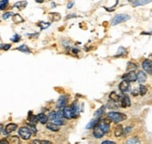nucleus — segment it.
<instances>
[{
    "instance_id": "f257e3e1",
    "label": "nucleus",
    "mask_w": 152,
    "mask_h": 144,
    "mask_svg": "<svg viewBox=\"0 0 152 144\" xmlns=\"http://www.w3.org/2000/svg\"><path fill=\"white\" fill-rule=\"evenodd\" d=\"M107 117L111 120V122L120 123L127 119V115L121 113H118V112H109L107 113Z\"/></svg>"
},
{
    "instance_id": "f03ea898",
    "label": "nucleus",
    "mask_w": 152,
    "mask_h": 144,
    "mask_svg": "<svg viewBox=\"0 0 152 144\" xmlns=\"http://www.w3.org/2000/svg\"><path fill=\"white\" fill-rule=\"evenodd\" d=\"M19 135L22 137V138L23 140H29L31 138V136L33 135L32 132L29 130V128L26 127H22L19 128Z\"/></svg>"
},
{
    "instance_id": "7ed1b4c3",
    "label": "nucleus",
    "mask_w": 152,
    "mask_h": 144,
    "mask_svg": "<svg viewBox=\"0 0 152 144\" xmlns=\"http://www.w3.org/2000/svg\"><path fill=\"white\" fill-rule=\"evenodd\" d=\"M128 20H130V16L125 15V14H118V15H116L114 17V19L112 20V25H117L118 23L126 22Z\"/></svg>"
},
{
    "instance_id": "20e7f679",
    "label": "nucleus",
    "mask_w": 152,
    "mask_h": 144,
    "mask_svg": "<svg viewBox=\"0 0 152 144\" xmlns=\"http://www.w3.org/2000/svg\"><path fill=\"white\" fill-rule=\"evenodd\" d=\"M63 110V113H64V117L67 120H70V119H73V118H76V114H75V112L72 107H65Z\"/></svg>"
},
{
    "instance_id": "39448f33",
    "label": "nucleus",
    "mask_w": 152,
    "mask_h": 144,
    "mask_svg": "<svg viewBox=\"0 0 152 144\" xmlns=\"http://www.w3.org/2000/svg\"><path fill=\"white\" fill-rule=\"evenodd\" d=\"M67 103H68V97L67 96H65V95H62L61 97L59 98L58 102H57L56 106L62 110V109H64V108L66 107Z\"/></svg>"
},
{
    "instance_id": "423d86ee",
    "label": "nucleus",
    "mask_w": 152,
    "mask_h": 144,
    "mask_svg": "<svg viewBox=\"0 0 152 144\" xmlns=\"http://www.w3.org/2000/svg\"><path fill=\"white\" fill-rule=\"evenodd\" d=\"M122 79L127 81V82H134V81L137 80V74L134 73V72H129L128 74H124L122 76Z\"/></svg>"
},
{
    "instance_id": "0eeeda50",
    "label": "nucleus",
    "mask_w": 152,
    "mask_h": 144,
    "mask_svg": "<svg viewBox=\"0 0 152 144\" xmlns=\"http://www.w3.org/2000/svg\"><path fill=\"white\" fill-rule=\"evenodd\" d=\"M17 125L16 124H13V123H11V124H8L6 126V127H5L4 129V131H3V134L4 135H8V134H11L12 133L13 131H15L16 129H17Z\"/></svg>"
},
{
    "instance_id": "6e6552de",
    "label": "nucleus",
    "mask_w": 152,
    "mask_h": 144,
    "mask_svg": "<svg viewBox=\"0 0 152 144\" xmlns=\"http://www.w3.org/2000/svg\"><path fill=\"white\" fill-rule=\"evenodd\" d=\"M142 67L145 72L148 74H152V61L151 60H145L142 63Z\"/></svg>"
},
{
    "instance_id": "1a4fd4ad",
    "label": "nucleus",
    "mask_w": 152,
    "mask_h": 144,
    "mask_svg": "<svg viewBox=\"0 0 152 144\" xmlns=\"http://www.w3.org/2000/svg\"><path fill=\"white\" fill-rule=\"evenodd\" d=\"M120 106L122 108H127L131 106V100L127 95H123L122 97H120Z\"/></svg>"
},
{
    "instance_id": "9d476101",
    "label": "nucleus",
    "mask_w": 152,
    "mask_h": 144,
    "mask_svg": "<svg viewBox=\"0 0 152 144\" xmlns=\"http://www.w3.org/2000/svg\"><path fill=\"white\" fill-rule=\"evenodd\" d=\"M118 88H120L121 92L126 93L130 90V83L127 82V81H125V80H123L122 82H120V86H118Z\"/></svg>"
},
{
    "instance_id": "9b49d317",
    "label": "nucleus",
    "mask_w": 152,
    "mask_h": 144,
    "mask_svg": "<svg viewBox=\"0 0 152 144\" xmlns=\"http://www.w3.org/2000/svg\"><path fill=\"white\" fill-rule=\"evenodd\" d=\"M92 135H93L94 138H101L104 137V131L102 130V129H101L100 127H99V126L97 125V126L93 128V133H92Z\"/></svg>"
},
{
    "instance_id": "f8f14e48",
    "label": "nucleus",
    "mask_w": 152,
    "mask_h": 144,
    "mask_svg": "<svg viewBox=\"0 0 152 144\" xmlns=\"http://www.w3.org/2000/svg\"><path fill=\"white\" fill-rule=\"evenodd\" d=\"M146 74L143 71H139L138 73H137V81H138L140 84H143L144 82H146Z\"/></svg>"
},
{
    "instance_id": "ddd939ff",
    "label": "nucleus",
    "mask_w": 152,
    "mask_h": 144,
    "mask_svg": "<svg viewBox=\"0 0 152 144\" xmlns=\"http://www.w3.org/2000/svg\"><path fill=\"white\" fill-rule=\"evenodd\" d=\"M124 133V129L121 125H118V126L114 129V134H115L116 137H120L122 134Z\"/></svg>"
},
{
    "instance_id": "4468645a",
    "label": "nucleus",
    "mask_w": 152,
    "mask_h": 144,
    "mask_svg": "<svg viewBox=\"0 0 152 144\" xmlns=\"http://www.w3.org/2000/svg\"><path fill=\"white\" fill-rule=\"evenodd\" d=\"M36 116H37V120H39V122H40L41 124H46L49 120V117L47 116L45 113H39V114H37Z\"/></svg>"
},
{
    "instance_id": "2eb2a0df",
    "label": "nucleus",
    "mask_w": 152,
    "mask_h": 144,
    "mask_svg": "<svg viewBox=\"0 0 152 144\" xmlns=\"http://www.w3.org/2000/svg\"><path fill=\"white\" fill-rule=\"evenodd\" d=\"M51 123L52 124H54V125H56V126H58V127H60V126H63V125H64V118H62V117H55V119L54 120H52L51 121Z\"/></svg>"
},
{
    "instance_id": "dca6fc26",
    "label": "nucleus",
    "mask_w": 152,
    "mask_h": 144,
    "mask_svg": "<svg viewBox=\"0 0 152 144\" xmlns=\"http://www.w3.org/2000/svg\"><path fill=\"white\" fill-rule=\"evenodd\" d=\"M49 19L51 22H56V21H59L61 19V15L59 13H50Z\"/></svg>"
},
{
    "instance_id": "f3484780",
    "label": "nucleus",
    "mask_w": 152,
    "mask_h": 144,
    "mask_svg": "<svg viewBox=\"0 0 152 144\" xmlns=\"http://www.w3.org/2000/svg\"><path fill=\"white\" fill-rule=\"evenodd\" d=\"M99 121H100V119H93L92 121H91V122H90V123L87 125L86 128H88V129L94 128V127H95L97 126V125H98Z\"/></svg>"
},
{
    "instance_id": "a211bd4d",
    "label": "nucleus",
    "mask_w": 152,
    "mask_h": 144,
    "mask_svg": "<svg viewBox=\"0 0 152 144\" xmlns=\"http://www.w3.org/2000/svg\"><path fill=\"white\" fill-rule=\"evenodd\" d=\"M12 21L15 23H21V22H23V18L20 14H14L12 16Z\"/></svg>"
},
{
    "instance_id": "6ab92c4d",
    "label": "nucleus",
    "mask_w": 152,
    "mask_h": 144,
    "mask_svg": "<svg viewBox=\"0 0 152 144\" xmlns=\"http://www.w3.org/2000/svg\"><path fill=\"white\" fill-rule=\"evenodd\" d=\"M126 144H141V141L137 137H132L127 141Z\"/></svg>"
},
{
    "instance_id": "aec40b11",
    "label": "nucleus",
    "mask_w": 152,
    "mask_h": 144,
    "mask_svg": "<svg viewBox=\"0 0 152 144\" xmlns=\"http://www.w3.org/2000/svg\"><path fill=\"white\" fill-rule=\"evenodd\" d=\"M109 99H110L113 102H118V100L120 99V97L116 92H111L110 95H109Z\"/></svg>"
},
{
    "instance_id": "412c9836",
    "label": "nucleus",
    "mask_w": 152,
    "mask_h": 144,
    "mask_svg": "<svg viewBox=\"0 0 152 144\" xmlns=\"http://www.w3.org/2000/svg\"><path fill=\"white\" fill-rule=\"evenodd\" d=\"M47 128L50 129V130H51V131L56 132V131H58L60 129V127L56 126V125L52 124V123H49V124H47Z\"/></svg>"
},
{
    "instance_id": "4be33fe9",
    "label": "nucleus",
    "mask_w": 152,
    "mask_h": 144,
    "mask_svg": "<svg viewBox=\"0 0 152 144\" xmlns=\"http://www.w3.org/2000/svg\"><path fill=\"white\" fill-rule=\"evenodd\" d=\"M104 107H101V108H99L97 111L94 113V116H95L96 119H99L101 116H102V114L104 113Z\"/></svg>"
},
{
    "instance_id": "5701e85b",
    "label": "nucleus",
    "mask_w": 152,
    "mask_h": 144,
    "mask_svg": "<svg viewBox=\"0 0 152 144\" xmlns=\"http://www.w3.org/2000/svg\"><path fill=\"white\" fill-rule=\"evenodd\" d=\"M17 50H20L22 52H25V53H31V50L28 49V47L26 45H22L21 47H17Z\"/></svg>"
},
{
    "instance_id": "b1692460",
    "label": "nucleus",
    "mask_w": 152,
    "mask_h": 144,
    "mask_svg": "<svg viewBox=\"0 0 152 144\" xmlns=\"http://www.w3.org/2000/svg\"><path fill=\"white\" fill-rule=\"evenodd\" d=\"M151 1H130V3L132 5H134V7H137V6H143V5H146L150 3Z\"/></svg>"
},
{
    "instance_id": "393cba45",
    "label": "nucleus",
    "mask_w": 152,
    "mask_h": 144,
    "mask_svg": "<svg viewBox=\"0 0 152 144\" xmlns=\"http://www.w3.org/2000/svg\"><path fill=\"white\" fill-rule=\"evenodd\" d=\"M27 5L26 1H20V2H17L14 4V8H25V6Z\"/></svg>"
},
{
    "instance_id": "a878e982",
    "label": "nucleus",
    "mask_w": 152,
    "mask_h": 144,
    "mask_svg": "<svg viewBox=\"0 0 152 144\" xmlns=\"http://www.w3.org/2000/svg\"><path fill=\"white\" fill-rule=\"evenodd\" d=\"M9 141H11V144H21L20 138L18 136H12Z\"/></svg>"
},
{
    "instance_id": "bb28decb",
    "label": "nucleus",
    "mask_w": 152,
    "mask_h": 144,
    "mask_svg": "<svg viewBox=\"0 0 152 144\" xmlns=\"http://www.w3.org/2000/svg\"><path fill=\"white\" fill-rule=\"evenodd\" d=\"M28 120H29L30 123L33 124V125H35L36 122H39V120H37V116H36V115H31V113H30V114H29V117H28Z\"/></svg>"
},
{
    "instance_id": "cd10ccee",
    "label": "nucleus",
    "mask_w": 152,
    "mask_h": 144,
    "mask_svg": "<svg viewBox=\"0 0 152 144\" xmlns=\"http://www.w3.org/2000/svg\"><path fill=\"white\" fill-rule=\"evenodd\" d=\"M28 127V128H29V130L32 132V134H33V135H36V126H35V125H33V124H28L27 125V127Z\"/></svg>"
},
{
    "instance_id": "c85d7f7f",
    "label": "nucleus",
    "mask_w": 152,
    "mask_h": 144,
    "mask_svg": "<svg viewBox=\"0 0 152 144\" xmlns=\"http://www.w3.org/2000/svg\"><path fill=\"white\" fill-rule=\"evenodd\" d=\"M146 91H148V88H146V86H145L144 85H141L139 86V93L141 96H144L146 93Z\"/></svg>"
},
{
    "instance_id": "c756f323",
    "label": "nucleus",
    "mask_w": 152,
    "mask_h": 144,
    "mask_svg": "<svg viewBox=\"0 0 152 144\" xmlns=\"http://www.w3.org/2000/svg\"><path fill=\"white\" fill-rule=\"evenodd\" d=\"M8 5V0H2V1H0V9L3 10L7 8V6Z\"/></svg>"
},
{
    "instance_id": "7c9ffc66",
    "label": "nucleus",
    "mask_w": 152,
    "mask_h": 144,
    "mask_svg": "<svg viewBox=\"0 0 152 144\" xmlns=\"http://www.w3.org/2000/svg\"><path fill=\"white\" fill-rule=\"evenodd\" d=\"M137 68V66H136V64H134V63H130L128 64V67H127V69L129 70L130 72H134V70H135Z\"/></svg>"
},
{
    "instance_id": "2f4dec72",
    "label": "nucleus",
    "mask_w": 152,
    "mask_h": 144,
    "mask_svg": "<svg viewBox=\"0 0 152 144\" xmlns=\"http://www.w3.org/2000/svg\"><path fill=\"white\" fill-rule=\"evenodd\" d=\"M50 25V22L45 23L44 22H40V23H39V26H40V28L42 29V30H44V29L48 28Z\"/></svg>"
},
{
    "instance_id": "473e14b6",
    "label": "nucleus",
    "mask_w": 152,
    "mask_h": 144,
    "mask_svg": "<svg viewBox=\"0 0 152 144\" xmlns=\"http://www.w3.org/2000/svg\"><path fill=\"white\" fill-rule=\"evenodd\" d=\"M56 114H57V112H55V111L50 112V115L48 116V117H49V120H50V121H52V120H54L55 117H56Z\"/></svg>"
},
{
    "instance_id": "72a5a7b5",
    "label": "nucleus",
    "mask_w": 152,
    "mask_h": 144,
    "mask_svg": "<svg viewBox=\"0 0 152 144\" xmlns=\"http://www.w3.org/2000/svg\"><path fill=\"white\" fill-rule=\"evenodd\" d=\"M11 45H9V44H5V45L1 44L0 45V49H4V50H8L9 49H11Z\"/></svg>"
},
{
    "instance_id": "f704fd0d",
    "label": "nucleus",
    "mask_w": 152,
    "mask_h": 144,
    "mask_svg": "<svg viewBox=\"0 0 152 144\" xmlns=\"http://www.w3.org/2000/svg\"><path fill=\"white\" fill-rule=\"evenodd\" d=\"M20 40H21V37H20V35H15L14 36L11 37V41L14 42V43H17V42H19Z\"/></svg>"
},
{
    "instance_id": "c9c22d12",
    "label": "nucleus",
    "mask_w": 152,
    "mask_h": 144,
    "mask_svg": "<svg viewBox=\"0 0 152 144\" xmlns=\"http://www.w3.org/2000/svg\"><path fill=\"white\" fill-rule=\"evenodd\" d=\"M11 15H13V13H12L11 11H9V12H6V13H5L4 15H3V19H4V20H7V19H8V18L11 17Z\"/></svg>"
},
{
    "instance_id": "e433bc0d",
    "label": "nucleus",
    "mask_w": 152,
    "mask_h": 144,
    "mask_svg": "<svg viewBox=\"0 0 152 144\" xmlns=\"http://www.w3.org/2000/svg\"><path fill=\"white\" fill-rule=\"evenodd\" d=\"M101 144H117V143L112 141H104Z\"/></svg>"
},
{
    "instance_id": "4c0bfd02",
    "label": "nucleus",
    "mask_w": 152,
    "mask_h": 144,
    "mask_svg": "<svg viewBox=\"0 0 152 144\" xmlns=\"http://www.w3.org/2000/svg\"><path fill=\"white\" fill-rule=\"evenodd\" d=\"M132 130V127H127L125 129H124V134H128L130 133V131Z\"/></svg>"
},
{
    "instance_id": "58836bf2",
    "label": "nucleus",
    "mask_w": 152,
    "mask_h": 144,
    "mask_svg": "<svg viewBox=\"0 0 152 144\" xmlns=\"http://www.w3.org/2000/svg\"><path fill=\"white\" fill-rule=\"evenodd\" d=\"M0 144H9V142L6 138H3V140H0Z\"/></svg>"
},
{
    "instance_id": "ea45409f",
    "label": "nucleus",
    "mask_w": 152,
    "mask_h": 144,
    "mask_svg": "<svg viewBox=\"0 0 152 144\" xmlns=\"http://www.w3.org/2000/svg\"><path fill=\"white\" fill-rule=\"evenodd\" d=\"M41 142H42V144H52L51 141H46V140L41 141Z\"/></svg>"
},
{
    "instance_id": "a19ab883",
    "label": "nucleus",
    "mask_w": 152,
    "mask_h": 144,
    "mask_svg": "<svg viewBox=\"0 0 152 144\" xmlns=\"http://www.w3.org/2000/svg\"><path fill=\"white\" fill-rule=\"evenodd\" d=\"M71 50H72V51H73V53H75V54H77L78 52H79V51H78V49H72Z\"/></svg>"
},
{
    "instance_id": "79ce46f5",
    "label": "nucleus",
    "mask_w": 152,
    "mask_h": 144,
    "mask_svg": "<svg viewBox=\"0 0 152 144\" xmlns=\"http://www.w3.org/2000/svg\"><path fill=\"white\" fill-rule=\"evenodd\" d=\"M74 5V2H70V3H68V5H67V8H71V7H72Z\"/></svg>"
},
{
    "instance_id": "37998d69",
    "label": "nucleus",
    "mask_w": 152,
    "mask_h": 144,
    "mask_svg": "<svg viewBox=\"0 0 152 144\" xmlns=\"http://www.w3.org/2000/svg\"><path fill=\"white\" fill-rule=\"evenodd\" d=\"M2 130H3V125H2V124H0V134H1Z\"/></svg>"
}]
</instances>
